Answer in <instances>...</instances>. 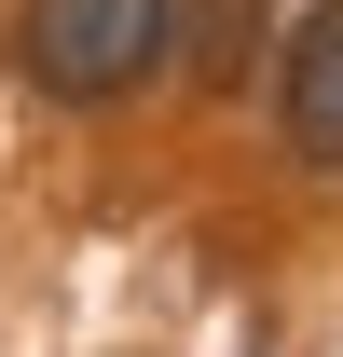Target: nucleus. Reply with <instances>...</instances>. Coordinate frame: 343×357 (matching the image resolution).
I'll return each mask as SVG.
<instances>
[{
  "mask_svg": "<svg viewBox=\"0 0 343 357\" xmlns=\"http://www.w3.org/2000/svg\"><path fill=\"white\" fill-rule=\"evenodd\" d=\"M275 137L316 178H343V0H316L302 28H275Z\"/></svg>",
  "mask_w": 343,
  "mask_h": 357,
  "instance_id": "f03ea898",
  "label": "nucleus"
},
{
  "mask_svg": "<svg viewBox=\"0 0 343 357\" xmlns=\"http://www.w3.org/2000/svg\"><path fill=\"white\" fill-rule=\"evenodd\" d=\"M178 55V0H14V69L55 110H110Z\"/></svg>",
  "mask_w": 343,
  "mask_h": 357,
  "instance_id": "f257e3e1",
  "label": "nucleus"
},
{
  "mask_svg": "<svg viewBox=\"0 0 343 357\" xmlns=\"http://www.w3.org/2000/svg\"><path fill=\"white\" fill-rule=\"evenodd\" d=\"M178 42H192V69H206V83H234V69H247V42H261V14H247V0H178Z\"/></svg>",
  "mask_w": 343,
  "mask_h": 357,
  "instance_id": "7ed1b4c3",
  "label": "nucleus"
}]
</instances>
